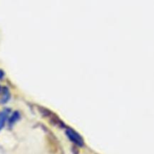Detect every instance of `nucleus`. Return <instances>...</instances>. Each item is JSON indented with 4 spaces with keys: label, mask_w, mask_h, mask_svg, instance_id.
Wrapping results in <instances>:
<instances>
[{
    "label": "nucleus",
    "mask_w": 154,
    "mask_h": 154,
    "mask_svg": "<svg viewBox=\"0 0 154 154\" xmlns=\"http://www.w3.org/2000/svg\"><path fill=\"white\" fill-rule=\"evenodd\" d=\"M19 114H18L17 112H15L14 114L12 115V117H11V120H10V122L11 123H14V122H15L16 120H17V119L19 118Z\"/></svg>",
    "instance_id": "nucleus-3"
},
{
    "label": "nucleus",
    "mask_w": 154,
    "mask_h": 154,
    "mask_svg": "<svg viewBox=\"0 0 154 154\" xmlns=\"http://www.w3.org/2000/svg\"><path fill=\"white\" fill-rule=\"evenodd\" d=\"M8 110H4V111L0 113V129L4 126L6 118L8 117Z\"/></svg>",
    "instance_id": "nucleus-2"
},
{
    "label": "nucleus",
    "mask_w": 154,
    "mask_h": 154,
    "mask_svg": "<svg viewBox=\"0 0 154 154\" xmlns=\"http://www.w3.org/2000/svg\"><path fill=\"white\" fill-rule=\"evenodd\" d=\"M3 76H4V72H3L2 70L0 69V79H2L3 78Z\"/></svg>",
    "instance_id": "nucleus-4"
},
{
    "label": "nucleus",
    "mask_w": 154,
    "mask_h": 154,
    "mask_svg": "<svg viewBox=\"0 0 154 154\" xmlns=\"http://www.w3.org/2000/svg\"><path fill=\"white\" fill-rule=\"evenodd\" d=\"M66 135L69 137V139L72 141V142L75 143V144L78 146H81L82 147L84 145V140L81 138V135L77 133L75 130H73L72 129L70 128H68L66 129Z\"/></svg>",
    "instance_id": "nucleus-1"
},
{
    "label": "nucleus",
    "mask_w": 154,
    "mask_h": 154,
    "mask_svg": "<svg viewBox=\"0 0 154 154\" xmlns=\"http://www.w3.org/2000/svg\"><path fill=\"white\" fill-rule=\"evenodd\" d=\"M0 89H1V88H0Z\"/></svg>",
    "instance_id": "nucleus-5"
}]
</instances>
